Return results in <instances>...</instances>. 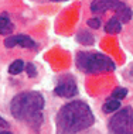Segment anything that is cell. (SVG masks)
I'll use <instances>...</instances> for the list:
<instances>
[{"label":"cell","mask_w":133,"mask_h":134,"mask_svg":"<svg viewBox=\"0 0 133 134\" xmlns=\"http://www.w3.org/2000/svg\"><path fill=\"white\" fill-rule=\"evenodd\" d=\"M91 12L96 14L113 12L120 23H129L133 17L132 9L122 0H93L91 3Z\"/></svg>","instance_id":"obj_4"},{"label":"cell","mask_w":133,"mask_h":134,"mask_svg":"<svg viewBox=\"0 0 133 134\" xmlns=\"http://www.w3.org/2000/svg\"><path fill=\"white\" fill-rule=\"evenodd\" d=\"M24 61L23 59H16V61H13L12 64H10V66H9V74L10 75H19L23 72L24 69Z\"/></svg>","instance_id":"obj_12"},{"label":"cell","mask_w":133,"mask_h":134,"mask_svg":"<svg viewBox=\"0 0 133 134\" xmlns=\"http://www.w3.org/2000/svg\"><path fill=\"white\" fill-rule=\"evenodd\" d=\"M87 26L89 28H92V30H98V28L100 27V20L98 19V17H92V19H89L87 21Z\"/></svg>","instance_id":"obj_15"},{"label":"cell","mask_w":133,"mask_h":134,"mask_svg":"<svg viewBox=\"0 0 133 134\" xmlns=\"http://www.w3.org/2000/svg\"><path fill=\"white\" fill-rule=\"evenodd\" d=\"M95 123L91 107L82 100H72L64 104L55 116L57 134H78Z\"/></svg>","instance_id":"obj_1"},{"label":"cell","mask_w":133,"mask_h":134,"mask_svg":"<svg viewBox=\"0 0 133 134\" xmlns=\"http://www.w3.org/2000/svg\"><path fill=\"white\" fill-rule=\"evenodd\" d=\"M77 41L82 45H92L93 42H95V38H93V35L89 31L82 30L77 34Z\"/></svg>","instance_id":"obj_10"},{"label":"cell","mask_w":133,"mask_h":134,"mask_svg":"<svg viewBox=\"0 0 133 134\" xmlns=\"http://www.w3.org/2000/svg\"><path fill=\"white\" fill-rule=\"evenodd\" d=\"M129 75L133 78V65H132V68H130V71H129Z\"/></svg>","instance_id":"obj_18"},{"label":"cell","mask_w":133,"mask_h":134,"mask_svg":"<svg viewBox=\"0 0 133 134\" xmlns=\"http://www.w3.org/2000/svg\"><path fill=\"white\" fill-rule=\"evenodd\" d=\"M14 30V24L12 23L9 14L2 13L0 14V35H7L10 32H13Z\"/></svg>","instance_id":"obj_8"},{"label":"cell","mask_w":133,"mask_h":134,"mask_svg":"<svg viewBox=\"0 0 133 134\" xmlns=\"http://www.w3.org/2000/svg\"><path fill=\"white\" fill-rule=\"evenodd\" d=\"M44 97L40 92L27 90L16 95L10 102V113L17 121L24 123L30 129L37 131L41 127L44 116Z\"/></svg>","instance_id":"obj_2"},{"label":"cell","mask_w":133,"mask_h":134,"mask_svg":"<svg viewBox=\"0 0 133 134\" xmlns=\"http://www.w3.org/2000/svg\"><path fill=\"white\" fill-rule=\"evenodd\" d=\"M0 127H2V129H9V123H7L2 116H0Z\"/></svg>","instance_id":"obj_16"},{"label":"cell","mask_w":133,"mask_h":134,"mask_svg":"<svg viewBox=\"0 0 133 134\" xmlns=\"http://www.w3.org/2000/svg\"><path fill=\"white\" fill-rule=\"evenodd\" d=\"M127 92H129V90L126 88H116L112 92V95H110V99H115V100H119V102H120L123 97L127 96Z\"/></svg>","instance_id":"obj_13"},{"label":"cell","mask_w":133,"mask_h":134,"mask_svg":"<svg viewBox=\"0 0 133 134\" xmlns=\"http://www.w3.org/2000/svg\"><path fill=\"white\" fill-rule=\"evenodd\" d=\"M24 69H26L28 78H35V76H37V68H35L34 64L27 62L26 65H24Z\"/></svg>","instance_id":"obj_14"},{"label":"cell","mask_w":133,"mask_h":134,"mask_svg":"<svg viewBox=\"0 0 133 134\" xmlns=\"http://www.w3.org/2000/svg\"><path fill=\"white\" fill-rule=\"evenodd\" d=\"M105 31L108 34H119L122 31V23L116 17H110L108 20V23L105 24Z\"/></svg>","instance_id":"obj_9"},{"label":"cell","mask_w":133,"mask_h":134,"mask_svg":"<svg viewBox=\"0 0 133 134\" xmlns=\"http://www.w3.org/2000/svg\"><path fill=\"white\" fill-rule=\"evenodd\" d=\"M0 134H13L12 131H6V130H2V131H0Z\"/></svg>","instance_id":"obj_17"},{"label":"cell","mask_w":133,"mask_h":134,"mask_svg":"<svg viewBox=\"0 0 133 134\" xmlns=\"http://www.w3.org/2000/svg\"><path fill=\"white\" fill-rule=\"evenodd\" d=\"M120 107V102L119 100H115V99H108L102 106V110L103 113H115L118 111Z\"/></svg>","instance_id":"obj_11"},{"label":"cell","mask_w":133,"mask_h":134,"mask_svg":"<svg viewBox=\"0 0 133 134\" xmlns=\"http://www.w3.org/2000/svg\"><path fill=\"white\" fill-rule=\"evenodd\" d=\"M51 2H67V0H51Z\"/></svg>","instance_id":"obj_19"},{"label":"cell","mask_w":133,"mask_h":134,"mask_svg":"<svg viewBox=\"0 0 133 134\" xmlns=\"http://www.w3.org/2000/svg\"><path fill=\"white\" fill-rule=\"evenodd\" d=\"M75 65L81 72L87 75H99L108 74L116 69L113 59L105 54L91 52V51H81L75 55Z\"/></svg>","instance_id":"obj_3"},{"label":"cell","mask_w":133,"mask_h":134,"mask_svg":"<svg viewBox=\"0 0 133 134\" xmlns=\"http://www.w3.org/2000/svg\"><path fill=\"white\" fill-rule=\"evenodd\" d=\"M57 96L64 97V99H70V97H74L78 95V86H77V81L72 75L65 74L61 75L57 81L55 89H54Z\"/></svg>","instance_id":"obj_6"},{"label":"cell","mask_w":133,"mask_h":134,"mask_svg":"<svg viewBox=\"0 0 133 134\" xmlns=\"http://www.w3.org/2000/svg\"><path fill=\"white\" fill-rule=\"evenodd\" d=\"M4 47H6V48L21 47V48H27V49H35V48H37V42H35L30 35L17 34V35L7 37L4 40Z\"/></svg>","instance_id":"obj_7"},{"label":"cell","mask_w":133,"mask_h":134,"mask_svg":"<svg viewBox=\"0 0 133 134\" xmlns=\"http://www.w3.org/2000/svg\"><path fill=\"white\" fill-rule=\"evenodd\" d=\"M110 134H133V109L126 106L118 110L108 121Z\"/></svg>","instance_id":"obj_5"}]
</instances>
